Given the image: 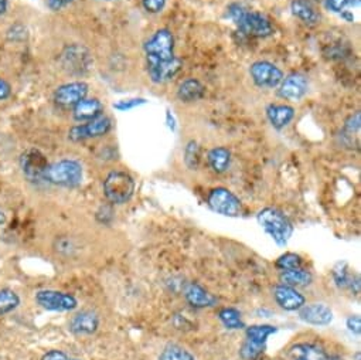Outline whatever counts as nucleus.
Wrapping results in <instances>:
<instances>
[{"instance_id":"obj_1","label":"nucleus","mask_w":361,"mask_h":360,"mask_svg":"<svg viewBox=\"0 0 361 360\" xmlns=\"http://www.w3.org/2000/svg\"><path fill=\"white\" fill-rule=\"evenodd\" d=\"M82 164L75 159H61L49 164L44 180L61 188H75L82 182Z\"/></svg>"},{"instance_id":"obj_2","label":"nucleus","mask_w":361,"mask_h":360,"mask_svg":"<svg viewBox=\"0 0 361 360\" xmlns=\"http://www.w3.org/2000/svg\"><path fill=\"white\" fill-rule=\"evenodd\" d=\"M228 15L233 19V22L237 25V28L248 36L268 37L274 33V28L271 22L259 13L248 12L244 8L234 5L228 9Z\"/></svg>"},{"instance_id":"obj_3","label":"nucleus","mask_w":361,"mask_h":360,"mask_svg":"<svg viewBox=\"0 0 361 360\" xmlns=\"http://www.w3.org/2000/svg\"><path fill=\"white\" fill-rule=\"evenodd\" d=\"M258 223L272 237V240L285 246L293 233V226L289 219L278 209L267 208L258 213Z\"/></svg>"},{"instance_id":"obj_4","label":"nucleus","mask_w":361,"mask_h":360,"mask_svg":"<svg viewBox=\"0 0 361 360\" xmlns=\"http://www.w3.org/2000/svg\"><path fill=\"white\" fill-rule=\"evenodd\" d=\"M135 192V182L129 173L123 170L111 172L104 180V193L112 205H125Z\"/></svg>"},{"instance_id":"obj_5","label":"nucleus","mask_w":361,"mask_h":360,"mask_svg":"<svg viewBox=\"0 0 361 360\" xmlns=\"http://www.w3.org/2000/svg\"><path fill=\"white\" fill-rule=\"evenodd\" d=\"M145 54L147 64L153 63H166L173 60L174 56V39L170 30L160 29L157 30L146 43Z\"/></svg>"},{"instance_id":"obj_6","label":"nucleus","mask_w":361,"mask_h":360,"mask_svg":"<svg viewBox=\"0 0 361 360\" xmlns=\"http://www.w3.org/2000/svg\"><path fill=\"white\" fill-rule=\"evenodd\" d=\"M278 329L272 325H252L245 330V342L241 347V357L244 360H255L265 349L267 340Z\"/></svg>"},{"instance_id":"obj_7","label":"nucleus","mask_w":361,"mask_h":360,"mask_svg":"<svg viewBox=\"0 0 361 360\" xmlns=\"http://www.w3.org/2000/svg\"><path fill=\"white\" fill-rule=\"evenodd\" d=\"M209 205L210 208L228 217H237L243 213V205L240 199L226 188H216L209 195Z\"/></svg>"},{"instance_id":"obj_8","label":"nucleus","mask_w":361,"mask_h":360,"mask_svg":"<svg viewBox=\"0 0 361 360\" xmlns=\"http://www.w3.org/2000/svg\"><path fill=\"white\" fill-rule=\"evenodd\" d=\"M36 302L47 311L56 312H68L74 311L78 306V301L74 295L54 291V289H43L36 294Z\"/></svg>"},{"instance_id":"obj_9","label":"nucleus","mask_w":361,"mask_h":360,"mask_svg":"<svg viewBox=\"0 0 361 360\" xmlns=\"http://www.w3.org/2000/svg\"><path fill=\"white\" fill-rule=\"evenodd\" d=\"M111 119L105 115H99L85 124L75 125L68 131V139L71 142H82L87 139H95L106 135L111 131Z\"/></svg>"},{"instance_id":"obj_10","label":"nucleus","mask_w":361,"mask_h":360,"mask_svg":"<svg viewBox=\"0 0 361 360\" xmlns=\"http://www.w3.org/2000/svg\"><path fill=\"white\" fill-rule=\"evenodd\" d=\"M49 160L43 152L39 149H29L20 157V167L23 174L30 182H40L44 180L46 170L49 167Z\"/></svg>"},{"instance_id":"obj_11","label":"nucleus","mask_w":361,"mask_h":360,"mask_svg":"<svg viewBox=\"0 0 361 360\" xmlns=\"http://www.w3.org/2000/svg\"><path fill=\"white\" fill-rule=\"evenodd\" d=\"M63 67L73 74H84L92 66V57L90 52L78 44L67 47L61 54Z\"/></svg>"},{"instance_id":"obj_12","label":"nucleus","mask_w":361,"mask_h":360,"mask_svg":"<svg viewBox=\"0 0 361 360\" xmlns=\"http://www.w3.org/2000/svg\"><path fill=\"white\" fill-rule=\"evenodd\" d=\"M250 74L252 81L262 88H275L283 80V73L269 61H257L251 66Z\"/></svg>"},{"instance_id":"obj_13","label":"nucleus","mask_w":361,"mask_h":360,"mask_svg":"<svg viewBox=\"0 0 361 360\" xmlns=\"http://www.w3.org/2000/svg\"><path fill=\"white\" fill-rule=\"evenodd\" d=\"M88 84L84 81H74L59 87L54 92V101L60 107H75L88 95Z\"/></svg>"},{"instance_id":"obj_14","label":"nucleus","mask_w":361,"mask_h":360,"mask_svg":"<svg viewBox=\"0 0 361 360\" xmlns=\"http://www.w3.org/2000/svg\"><path fill=\"white\" fill-rule=\"evenodd\" d=\"M70 332L75 336H91L99 328V316L95 311L84 309L77 312L70 320Z\"/></svg>"},{"instance_id":"obj_15","label":"nucleus","mask_w":361,"mask_h":360,"mask_svg":"<svg viewBox=\"0 0 361 360\" xmlns=\"http://www.w3.org/2000/svg\"><path fill=\"white\" fill-rule=\"evenodd\" d=\"M274 299L283 311H299L305 304L306 298L293 287L281 284L274 288Z\"/></svg>"},{"instance_id":"obj_16","label":"nucleus","mask_w":361,"mask_h":360,"mask_svg":"<svg viewBox=\"0 0 361 360\" xmlns=\"http://www.w3.org/2000/svg\"><path fill=\"white\" fill-rule=\"evenodd\" d=\"M307 88V78L300 73H293L288 76L285 80H282L279 95L288 101H299L306 95Z\"/></svg>"},{"instance_id":"obj_17","label":"nucleus","mask_w":361,"mask_h":360,"mask_svg":"<svg viewBox=\"0 0 361 360\" xmlns=\"http://www.w3.org/2000/svg\"><path fill=\"white\" fill-rule=\"evenodd\" d=\"M299 316L306 323L316 325V326H324L331 322L333 312H331L330 306H327L326 304L316 302V304L303 305L299 309Z\"/></svg>"},{"instance_id":"obj_18","label":"nucleus","mask_w":361,"mask_h":360,"mask_svg":"<svg viewBox=\"0 0 361 360\" xmlns=\"http://www.w3.org/2000/svg\"><path fill=\"white\" fill-rule=\"evenodd\" d=\"M180 68H182V60L174 57L173 60L166 63L147 64V74L154 84H164L174 78L178 74Z\"/></svg>"},{"instance_id":"obj_19","label":"nucleus","mask_w":361,"mask_h":360,"mask_svg":"<svg viewBox=\"0 0 361 360\" xmlns=\"http://www.w3.org/2000/svg\"><path fill=\"white\" fill-rule=\"evenodd\" d=\"M102 104L97 98H84L74 107V119L78 122H88L102 115Z\"/></svg>"},{"instance_id":"obj_20","label":"nucleus","mask_w":361,"mask_h":360,"mask_svg":"<svg viewBox=\"0 0 361 360\" xmlns=\"http://www.w3.org/2000/svg\"><path fill=\"white\" fill-rule=\"evenodd\" d=\"M185 298L188 304L195 308H209L216 305L217 302V299L212 294H209L202 285L196 282L188 285V288L185 289Z\"/></svg>"},{"instance_id":"obj_21","label":"nucleus","mask_w":361,"mask_h":360,"mask_svg":"<svg viewBox=\"0 0 361 360\" xmlns=\"http://www.w3.org/2000/svg\"><path fill=\"white\" fill-rule=\"evenodd\" d=\"M290 11L293 16L302 20L305 25L316 26L320 22V13L309 0H293L290 4Z\"/></svg>"},{"instance_id":"obj_22","label":"nucleus","mask_w":361,"mask_h":360,"mask_svg":"<svg viewBox=\"0 0 361 360\" xmlns=\"http://www.w3.org/2000/svg\"><path fill=\"white\" fill-rule=\"evenodd\" d=\"M267 116L275 129H282L293 119L295 109L289 105L272 104L267 108Z\"/></svg>"},{"instance_id":"obj_23","label":"nucleus","mask_w":361,"mask_h":360,"mask_svg":"<svg viewBox=\"0 0 361 360\" xmlns=\"http://www.w3.org/2000/svg\"><path fill=\"white\" fill-rule=\"evenodd\" d=\"M206 88L196 78H188L180 84L177 90V97L182 102H196L204 97Z\"/></svg>"},{"instance_id":"obj_24","label":"nucleus","mask_w":361,"mask_h":360,"mask_svg":"<svg viewBox=\"0 0 361 360\" xmlns=\"http://www.w3.org/2000/svg\"><path fill=\"white\" fill-rule=\"evenodd\" d=\"M292 360H327L326 352L314 343H300L292 350Z\"/></svg>"},{"instance_id":"obj_25","label":"nucleus","mask_w":361,"mask_h":360,"mask_svg":"<svg viewBox=\"0 0 361 360\" xmlns=\"http://www.w3.org/2000/svg\"><path fill=\"white\" fill-rule=\"evenodd\" d=\"M207 159H209V163H210V166L214 172L224 173L230 167L231 152L224 146H217V148H213L209 152Z\"/></svg>"},{"instance_id":"obj_26","label":"nucleus","mask_w":361,"mask_h":360,"mask_svg":"<svg viewBox=\"0 0 361 360\" xmlns=\"http://www.w3.org/2000/svg\"><path fill=\"white\" fill-rule=\"evenodd\" d=\"M281 281L285 285L289 287H305L312 284L313 281V275L303 268H298V270H290V271H281Z\"/></svg>"},{"instance_id":"obj_27","label":"nucleus","mask_w":361,"mask_h":360,"mask_svg":"<svg viewBox=\"0 0 361 360\" xmlns=\"http://www.w3.org/2000/svg\"><path fill=\"white\" fill-rule=\"evenodd\" d=\"M20 305V296L13 289H0V318L13 312Z\"/></svg>"},{"instance_id":"obj_28","label":"nucleus","mask_w":361,"mask_h":360,"mask_svg":"<svg viewBox=\"0 0 361 360\" xmlns=\"http://www.w3.org/2000/svg\"><path fill=\"white\" fill-rule=\"evenodd\" d=\"M159 360H196V359L188 349L173 343V344H167L161 350Z\"/></svg>"},{"instance_id":"obj_29","label":"nucleus","mask_w":361,"mask_h":360,"mask_svg":"<svg viewBox=\"0 0 361 360\" xmlns=\"http://www.w3.org/2000/svg\"><path fill=\"white\" fill-rule=\"evenodd\" d=\"M219 318H220V320L224 323V326L227 329L235 330V329L244 328L241 312L238 309H235V308H223L219 312Z\"/></svg>"},{"instance_id":"obj_30","label":"nucleus","mask_w":361,"mask_h":360,"mask_svg":"<svg viewBox=\"0 0 361 360\" xmlns=\"http://www.w3.org/2000/svg\"><path fill=\"white\" fill-rule=\"evenodd\" d=\"M185 163L189 169L196 170L200 164V146L196 140H190L185 148Z\"/></svg>"},{"instance_id":"obj_31","label":"nucleus","mask_w":361,"mask_h":360,"mask_svg":"<svg viewBox=\"0 0 361 360\" xmlns=\"http://www.w3.org/2000/svg\"><path fill=\"white\" fill-rule=\"evenodd\" d=\"M276 268L281 270V271H290V270H298V268H302L303 265V261L302 258L295 254V253H286L283 256H281L278 260H276Z\"/></svg>"},{"instance_id":"obj_32","label":"nucleus","mask_w":361,"mask_h":360,"mask_svg":"<svg viewBox=\"0 0 361 360\" xmlns=\"http://www.w3.org/2000/svg\"><path fill=\"white\" fill-rule=\"evenodd\" d=\"M333 280L336 282V285L341 289H345V288H350V284L353 281L354 277H351L348 274V270H347V264L345 263H338L334 268H333Z\"/></svg>"},{"instance_id":"obj_33","label":"nucleus","mask_w":361,"mask_h":360,"mask_svg":"<svg viewBox=\"0 0 361 360\" xmlns=\"http://www.w3.org/2000/svg\"><path fill=\"white\" fill-rule=\"evenodd\" d=\"M358 0H324V8L333 13H345L348 8H353Z\"/></svg>"},{"instance_id":"obj_34","label":"nucleus","mask_w":361,"mask_h":360,"mask_svg":"<svg viewBox=\"0 0 361 360\" xmlns=\"http://www.w3.org/2000/svg\"><path fill=\"white\" fill-rule=\"evenodd\" d=\"M145 11L150 15H159L166 6V0H142Z\"/></svg>"},{"instance_id":"obj_35","label":"nucleus","mask_w":361,"mask_h":360,"mask_svg":"<svg viewBox=\"0 0 361 360\" xmlns=\"http://www.w3.org/2000/svg\"><path fill=\"white\" fill-rule=\"evenodd\" d=\"M74 0H46L47 8L53 12H60L63 9H66L67 6H70Z\"/></svg>"},{"instance_id":"obj_36","label":"nucleus","mask_w":361,"mask_h":360,"mask_svg":"<svg viewBox=\"0 0 361 360\" xmlns=\"http://www.w3.org/2000/svg\"><path fill=\"white\" fill-rule=\"evenodd\" d=\"M11 95H12V85L5 78L0 77V101L9 100Z\"/></svg>"},{"instance_id":"obj_37","label":"nucleus","mask_w":361,"mask_h":360,"mask_svg":"<svg viewBox=\"0 0 361 360\" xmlns=\"http://www.w3.org/2000/svg\"><path fill=\"white\" fill-rule=\"evenodd\" d=\"M344 129L348 133H354V132H357L360 129V112H357L353 116H350V119L345 122Z\"/></svg>"},{"instance_id":"obj_38","label":"nucleus","mask_w":361,"mask_h":360,"mask_svg":"<svg viewBox=\"0 0 361 360\" xmlns=\"http://www.w3.org/2000/svg\"><path fill=\"white\" fill-rule=\"evenodd\" d=\"M347 328L350 332L355 333V335H360L361 332V319L358 315H354V316H350L347 319Z\"/></svg>"},{"instance_id":"obj_39","label":"nucleus","mask_w":361,"mask_h":360,"mask_svg":"<svg viewBox=\"0 0 361 360\" xmlns=\"http://www.w3.org/2000/svg\"><path fill=\"white\" fill-rule=\"evenodd\" d=\"M139 104H145V100H128V101H121V102L115 104L114 107H115L116 109H119V111H128V109H130V108H133V107H136V105H139Z\"/></svg>"},{"instance_id":"obj_40","label":"nucleus","mask_w":361,"mask_h":360,"mask_svg":"<svg viewBox=\"0 0 361 360\" xmlns=\"http://www.w3.org/2000/svg\"><path fill=\"white\" fill-rule=\"evenodd\" d=\"M68 359L70 357L61 350H50L42 357V360H68Z\"/></svg>"},{"instance_id":"obj_41","label":"nucleus","mask_w":361,"mask_h":360,"mask_svg":"<svg viewBox=\"0 0 361 360\" xmlns=\"http://www.w3.org/2000/svg\"><path fill=\"white\" fill-rule=\"evenodd\" d=\"M8 6H9V2H8V0H0V16L6 15V12H8Z\"/></svg>"},{"instance_id":"obj_42","label":"nucleus","mask_w":361,"mask_h":360,"mask_svg":"<svg viewBox=\"0 0 361 360\" xmlns=\"http://www.w3.org/2000/svg\"><path fill=\"white\" fill-rule=\"evenodd\" d=\"M5 222V216H4V213H0V223H4Z\"/></svg>"},{"instance_id":"obj_43","label":"nucleus","mask_w":361,"mask_h":360,"mask_svg":"<svg viewBox=\"0 0 361 360\" xmlns=\"http://www.w3.org/2000/svg\"><path fill=\"white\" fill-rule=\"evenodd\" d=\"M327 360H344V359H341V357H331V359H327Z\"/></svg>"},{"instance_id":"obj_44","label":"nucleus","mask_w":361,"mask_h":360,"mask_svg":"<svg viewBox=\"0 0 361 360\" xmlns=\"http://www.w3.org/2000/svg\"><path fill=\"white\" fill-rule=\"evenodd\" d=\"M68 360H78V359H71V357H70V359H68Z\"/></svg>"}]
</instances>
